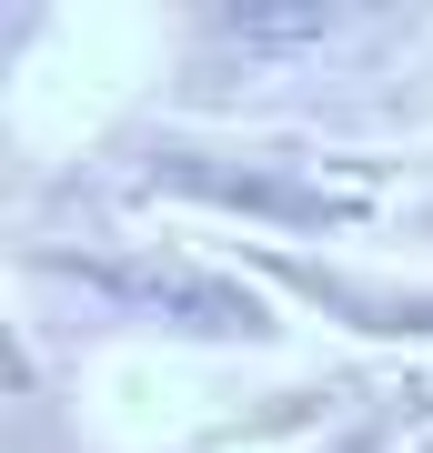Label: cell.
Returning <instances> with one entry per match:
<instances>
[{"instance_id": "cell-4", "label": "cell", "mask_w": 433, "mask_h": 453, "mask_svg": "<svg viewBox=\"0 0 433 453\" xmlns=\"http://www.w3.org/2000/svg\"><path fill=\"white\" fill-rule=\"evenodd\" d=\"M423 453H433V443H423Z\"/></svg>"}, {"instance_id": "cell-2", "label": "cell", "mask_w": 433, "mask_h": 453, "mask_svg": "<svg viewBox=\"0 0 433 453\" xmlns=\"http://www.w3.org/2000/svg\"><path fill=\"white\" fill-rule=\"evenodd\" d=\"M20 273H61L112 323L172 333V342H232V353L282 342V303L232 252H192V242H20Z\"/></svg>"}, {"instance_id": "cell-3", "label": "cell", "mask_w": 433, "mask_h": 453, "mask_svg": "<svg viewBox=\"0 0 433 453\" xmlns=\"http://www.w3.org/2000/svg\"><path fill=\"white\" fill-rule=\"evenodd\" d=\"M232 262L252 273L273 303H303L313 323L383 342V353H433V282L423 273H373L343 252H303V242H232Z\"/></svg>"}, {"instance_id": "cell-1", "label": "cell", "mask_w": 433, "mask_h": 453, "mask_svg": "<svg viewBox=\"0 0 433 453\" xmlns=\"http://www.w3.org/2000/svg\"><path fill=\"white\" fill-rule=\"evenodd\" d=\"M121 192L161 211H202L222 232H262V242H343L403 192V151H343L303 142V131H121Z\"/></svg>"}]
</instances>
